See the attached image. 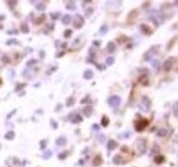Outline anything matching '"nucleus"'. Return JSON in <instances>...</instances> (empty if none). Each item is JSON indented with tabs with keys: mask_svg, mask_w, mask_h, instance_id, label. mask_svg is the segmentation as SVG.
<instances>
[{
	"mask_svg": "<svg viewBox=\"0 0 178 167\" xmlns=\"http://www.w3.org/2000/svg\"><path fill=\"white\" fill-rule=\"evenodd\" d=\"M138 106H140V110H141V111H144V113H148V111H149V108H151V100L148 99L147 96H144V97L141 99V102H140V104H138Z\"/></svg>",
	"mask_w": 178,
	"mask_h": 167,
	"instance_id": "obj_1",
	"label": "nucleus"
},
{
	"mask_svg": "<svg viewBox=\"0 0 178 167\" xmlns=\"http://www.w3.org/2000/svg\"><path fill=\"white\" fill-rule=\"evenodd\" d=\"M136 149H137V154L138 155H143L147 149V141L145 140H138L136 143Z\"/></svg>",
	"mask_w": 178,
	"mask_h": 167,
	"instance_id": "obj_2",
	"label": "nucleus"
},
{
	"mask_svg": "<svg viewBox=\"0 0 178 167\" xmlns=\"http://www.w3.org/2000/svg\"><path fill=\"white\" fill-rule=\"evenodd\" d=\"M107 103H108V106L115 108V107H118L121 104V97H119V96H111V97H108Z\"/></svg>",
	"mask_w": 178,
	"mask_h": 167,
	"instance_id": "obj_3",
	"label": "nucleus"
},
{
	"mask_svg": "<svg viewBox=\"0 0 178 167\" xmlns=\"http://www.w3.org/2000/svg\"><path fill=\"white\" fill-rule=\"evenodd\" d=\"M71 21H73V26L75 27V29H80V27L84 25V17H81V15H75Z\"/></svg>",
	"mask_w": 178,
	"mask_h": 167,
	"instance_id": "obj_4",
	"label": "nucleus"
},
{
	"mask_svg": "<svg viewBox=\"0 0 178 167\" xmlns=\"http://www.w3.org/2000/svg\"><path fill=\"white\" fill-rule=\"evenodd\" d=\"M174 60H175V58H170V59H167V60L165 62V65H163V68H165V71H170V70H171Z\"/></svg>",
	"mask_w": 178,
	"mask_h": 167,
	"instance_id": "obj_5",
	"label": "nucleus"
},
{
	"mask_svg": "<svg viewBox=\"0 0 178 167\" xmlns=\"http://www.w3.org/2000/svg\"><path fill=\"white\" fill-rule=\"evenodd\" d=\"M156 49H159V45H154V47H152L151 49H149V52H147V54L144 55L145 60H148V58L151 59V56H152V55H154V54H156V52H158V51H156Z\"/></svg>",
	"mask_w": 178,
	"mask_h": 167,
	"instance_id": "obj_6",
	"label": "nucleus"
},
{
	"mask_svg": "<svg viewBox=\"0 0 178 167\" xmlns=\"http://www.w3.org/2000/svg\"><path fill=\"white\" fill-rule=\"evenodd\" d=\"M147 123H148V121H141L140 123H137V125H136V130H137V132H143Z\"/></svg>",
	"mask_w": 178,
	"mask_h": 167,
	"instance_id": "obj_7",
	"label": "nucleus"
},
{
	"mask_svg": "<svg viewBox=\"0 0 178 167\" xmlns=\"http://www.w3.org/2000/svg\"><path fill=\"white\" fill-rule=\"evenodd\" d=\"M107 148H108V151L115 149V148H117V141H115V140H108V143H107Z\"/></svg>",
	"mask_w": 178,
	"mask_h": 167,
	"instance_id": "obj_8",
	"label": "nucleus"
},
{
	"mask_svg": "<svg viewBox=\"0 0 178 167\" xmlns=\"http://www.w3.org/2000/svg\"><path fill=\"white\" fill-rule=\"evenodd\" d=\"M106 49H107L108 52H114V51H117V45H115V43H108L107 44V47H106Z\"/></svg>",
	"mask_w": 178,
	"mask_h": 167,
	"instance_id": "obj_9",
	"label": "nucleus"
},
{
	"mask_svg": "<svg viewBox=\"0 0 178 167\" xmlns=\"http://www.w3.org/2000/svg\"><path fill=\"white\" fill-rule=\"evenodd\" d=\"M92 111H93L92 106H85V107H84V115H85V116H91Z\"/></svg>",
	"mask_w": 178,
	"mask_h": 167,
	"instance_id": "obj_10",
	"label": "nucleus"
},
{
	"mask_svg": "<svg viewBox=\"0 0 178 167\" xmlns=\"http://www.w3.org/2000/svg\"><path fill=\"white\" fill-rule=\"evenodd\" d=\"M70 121H71V122H73V123H80L81 121H82V116H81V115H78V114H77V115H74V116L71 115Z\"/></svg>",
	"mask_w": 178,
	"mask_h": 167,
	"instance_id": "obj_11",
	"label": "nucleus"
},
{
	"mask_svg": "<svg viewBox=\"0 0 178 167\" xmlns=\"http://www.w3.org/2000/svg\"><path fill=\"white\" fill-rule=\"evenodd\" d=\"M158 137H166L168 134V130L167 129H160V130H158Z\"/></svg>",
	"mask_w": 178,
	"mask_h": 167,
	"instance_id": "obj_12",
	"label": "nucleus"
},
{
	"mask_svg": "<svg viewBox=\"0 0 178 167\" xmlns=\"http://www.w3.org/2000/svg\"><path fill=\"white\" fill-rule=\"evenodd\" d=\"M92 77H93V71H92V70H86V71L84 73V78L85 79H91Z\"/></svg>",
	"mask_w": 178,
	"mask_h": 167,
	"instance_id": "obj_13",
	"label": "nucleus"
},
{
	"mask_svg": "<svg viewBox=\"0 0 178 167\" xmlns=\"http://www.w3.org/2000/svg\"><path fill=\"white\" fill-rule=\"evenodd\" d=\"M62 22H63V25H69L71 22V17L70 15H64V17L62 18Z\"/></svg>",
	"mask_w": 178,
	"mask_h": 167,
	"instance_id": "obj_14",
	"label": "nucleus"
},
{
	"mask_svg": "<svg viewBox=\"0 0 178 167\" xmlns=\"http://www.w3.org/2000/svg\"><path fill=\"white\" fill-rule=\"evenodd\" d=\"M66 143H67V141H66V138H64V137H59V138L56 140L58 145H66Z\"/></svg>",
	"mask_w": 178,
	"mask_h": 167,
	"instance_id": "obj_15",
	"label": "nucleus"
},
{
	"mask_svg": "<svg viewBox=\"0 0 178 167\" xmlns=\"http://www.w3.org/2000/svg\"><path fill=\"white\" fill-rule=\"evenodd\" d=\"M163 162H165V156H160V155H159V156L155 157V163L156 164H162Z\"/></svg>",
	"mask_w": 178,
	"mask_h": 167,
	"instance_id": "obj_16",
	"label": "nucleus"
},
{
	"mask_svg": "<svg viewBox=\"0 0 178 167\" xmlns=\"http://www.w3.org/2000/svg\"><path fill=\"white\" fill-rule=\"evenodd\" d=\"M93 164H95V166H100V164H101V156H100V155L96 156V159L93 160Z\"/></svg>",
	"mask_w": 178,
	"mask_h": 167,
	"instance_id": "obj_17",
	"label": "nucleus"
},
{
	"mask_svg": "<svg viewBox=\"0 0 178 167\" xmlns=\"http://www.w3.org/2000/svg\"><path fill=\"white\" fill-rule=\"evenodd\" d=\"M14 137H15V133H14V132H8V133H6V138H7V140H13Z\"/></svg>",
	"mask_w": 178,
	"mask_h": 167,
	"instance_id": "obj_18",
	"label": "nucleus"
},
{
	"mask_svg": "<svg viewBox=\"0 0 178 167\" xmlns=\"http://www.w3.org/2000/svg\"><path fill=\"white\" fill-rule=\"evenodd\" d=\"M114 163L115 164H121V163H123V160H122L121 156H114Z\"/></svg>",
	"mask_w": 178,
	"mask_h": 167,
	"instance_id": "obj_19",
	"label": "nucleus"
},
{
	"mask_svg": "<svg viewBox=\"0 0 178 167\" xmlns=\"http://www.w3.org/2000/svg\"><path fill=\"white\" fill-rule=\"evenodd\" d=\"M108 123H110V119H108L107 116H103V119H101V125H103V126H107Z\"/></svg>",
	"mask_w": 178,
	"mask_h": 167,
	"instance_id": "obj_20",
	"label": "nucleus"
},
{
	"mask_svg": "<svg viewBox=\"0 0 178 167\" xmlns=\"http://www.w3.org/2000/svg\"><path fill=\"white\" fill-rule=\"evenodd\" d=\"M67 8L69 10H74V8H75V3H74V1H67Z\"/></svg>",
	"mask_w": 178,
	"mask_h": 167,
	"instance_id": "obj_21",
	"label": "nucleus"
},
{
	"mask_svg": "<svg viewBox=\"0 0 178 167\" xmlns=\"http://www.w3.org/2000/svg\"><path fill=\"white\" fill-rule=\"evenodd\" d=\"M140 27H141V30L144 32L145 34H151V30H148V27L145 26V25H141V26H140Z\"/></svg>",
	"mask_w": 178,
	"mask_h": 167,
	"instance_id": "obj_22",
	"label": "nucleus"
},
{
	"mask_svg": "<svg viewBox=\"0 0 178 167\" xmlns=\"http://www.w3.org/2000/svg\"><path fill=\"white\" fill-rule=\"evenodd\" d=\"M52 156V151H48V152H45V154L43 155V159H48V157Z\"/></svg>",
	"mask_w": 178,
	"mask_h": 167,
	"instance_id": "obj_23",
	"label": "nucleus"
},
{
	"mask_svg": "<svg viewBox=\"0 0 178 167\" xmlns=\"http://www.w3.org/2000/svg\"><path fill=\"white\" fill-rule=\"evenodd\" d=\"M66 104H67V107L73 106V104H74V97H69V99H67V103H66Z\"/></svg>",
	"mask_w": 178,
	"mask_h": 167,
	"instance_id": "obj_24",
	"label": "nucleus"
},
{
	"mask_svg": "<svg viewBox=\"0 0 178 167\" xmlns=\"http://www.w3.org/2000/svg\"><path fill=\"white\" fill-rule=\"evenodd\" d=\"M37 10H41V11H44V8H45V4L44 3H38L37 4V7H36Z\"/></svg>",
	"mask_w": 178,
	"mask_h": 167,
	"instance_id": "obj_25",
	"label": "nucleus"
},
{
	"mask_svg": "<svg viewBox=\"0 0 178 167\" xmlns=\"http://www.w3.org/2000/svg\"><path fill=\"white\" fill-rule=\"evenodd\" d=\"M14 44H18V40H14V38H11V40L7 41V45H14Z\"/></svg>",
	"mask_w": 178,
	"mask_h": 167,
	"instance_id": "obj_26",
	"label": "nucleus"
},
{
	"mask_svg": "<svg viewBox=\"0 0 178 167\" xmlns=\"http://www.w3.org/2000/svg\"><path fill=\"white\" fill-rule=\"evenodd\" d=\"M44 19H45V15H41V17L38 18V19H36L34 22H36V24H41V22H44Z\"/></svg>",
	"mask_w": 178,
	"mask_h": 167,
	"instance_id": "obj_27",
	"label": "nucleus"
},
{
	"mask_svg": "<svg viewBox=\"0 0 178 167\" xmlns=\"http://www.w3.org/2000/svg\"><path fill=\"white\" fill-rule=\"evenodd\" d=\"M173 110H174V116H178V113H177V102H174V104H173Z\"/></svg>",
	"mask_w": 178,
	"mask_h": 167,
	"instance_id": "obj_28",
	"label": "nucleus"
},
{
	"mask_svg": "<svg viewBox=\"0 0 178 167\" xmlns=\"http://www.w3.org/2000/svg\"><path fill=\"white\" fill-rule=\"evenodd\" d=\"M22 32H24V33H27V32H29V29H27V25H26V24H22Z\"/></svg>",
	"mask_w": 178,
	"mask_h": 167,
	"instance_id": "obj_29",
	"label": "nucleus"
},
{
	"mask_svg": "<svg viewBox=\"0 0 178 167\" xmlns=\"http://www.w3.org/2000/svg\"><path fill=\"white\" fill-rule=\"evenodd\" d=\"M106 62H107V65H108V66H111L112 63H114V58H108Z\"/></svg>",
	"mask_w": 178,
	"mask_h": 167,
	"instance_id": "obj_30",
	"label": "nucleus"
},
{
	"mask_svg": "<svg viewBox=\"0 0 178 167\" xmlns=\"http://www.w3.org/2000/svg\"><path fill=\"white\" fill-rule=\"evenodd\" d=\"M51 125H52V127H54V129H58V123H56V122H55V121H54V119L51 121Z\"/></svg>",
	"mask_w": 178,
	"mask_h": 167,
	"instance_id": "obj_31",
	"label": "nucleus"
},
{
	"mask_svg": "<svg viewBox=\"0 0 178 167\" xmlns=\"http://www.w3.org/2000/svg\"><path fill=\"white\" fill-rule=\"evenodd\" d=\"M100 33H101V34H104V33H107V26H103V27H101V30H100Z\"/></svg>",
	"mask_w": 178,
	"mask_h": 167,
	"instance_id": "obj_32",
	"label": "nucleus"
},
{
	"mask_svg": "<svg viewBox=\"0 0 178 167\" xmlns=\"http://www.w3.org/2000/svg\"><path fill=\"white\" fill-rule=\"evenodd\" d=\"M24 86H25V84H19V85H17V88H15V89H17V92H18V90H21Z\"/></svg>",
	"mask_w": 178,
	"mask_h": 167,
	"instance_id": "obj_33",
	"label": "nucleus"
},
{
	"mask_svg": "<svg viewBox=\"0 0 178 167\" xmlns=\"http://www.w3.org/2000/svg\"><path fill=\"white\" fill-rule=\"evenodd\" d=\"M66 156H67V154H66V152H64V154H61V155H59V159L62 160V159H64Z\"/></svg>",
	"mask_w": 178,
	"mask_h": 167,
	"instance_id": "obj_34",
	"label": "nucleus"
},
{
	"mask_svg": "<svg viewBox=\"0 0 178 167\" xmlns=\"http://www.w3.org/2000/svg\"><path fill=\"white\" fill-rule=\"evenodd\" d=\"M34 63H36V60H34V59H32V60L27 62V66H32V65H34Z\"/></svg>",
	"mask_w": 178,
	"mask_h": 167,
	"instance_id": "obj_35",
	"label": "nucleus"
},
{
	"mask_svg": "<svg viewBox=\"0 0 178 167\" xmlns=\"http://www.w3.org/2000/svg\"><path fill=\"white\" fill-rule=\"evenodd\" d=\"M58 15H59V14H51V18H52V19H56Z\"/></svg>",
	"mask_w": 178,
	"mask_h": 167,
	"instance_id": "obj_36",
	"label": "nucleus"
},
{
	"mask_svg": "<svg viewBox=\"0 0 178 167\" xmlns=\"http://www.w3.org/2000/svg\"><path fill=\"white\" fill-rule=\"evenodd\" d=\"M99 127H100L99 125H93V126H92V129H93V130H99Z\"/></svg>",
	"mask_w": 178,
	"mask_h": 167,
	"instance_id": "obj_37",
	"label": "nucleus"
},
{
	"mask_svg": "<svg viewBox=\"0 0 178 167\" xmlns=\"http://www.w3.org/2000/svg\"><path fill=\"white\" fill-rule=\"evenodd\" d=\"M70 34H71V30H67V32H66V33H64V36H66V37H69Z\"/></svg>",
	"mask_w": 178,
	"mask_h": 167,
	"instance_id": "obj_38",
	"label": "nucleus"
},
{
	"mask_svg": "<svg viewBox=\"0 0 178 167\" xmlns=\"http://www.w3.org/2000/svg\"><path fill=\"white\" fill-rule=\"evenodd\" d=\"M7 4H8V6H15V4H17V3H15V1H8V3H7Z\"/></svg>",
	"mask_w": 178,
	"mask_h": 167,
	"instance_id": "obj_39",
	"label": "nucleus"
},
{
	"mask_svg": "<svg viewBox=\"0 0 178 167\" xmlns=\"http://www.w3.org/2000/svg\"><path fill=\"white\" fill-rule=\"evenodd\" d=\"M91 14H92V8H89V10L86 11V15H88V17H89V15H91Z\"/></svg>",
	"mask_w": 178,
	"mask_h": 167,
	"instance_id": "obj_40",
	"label": "nucleus"
},
{
	"mask_svg": "<svg viewBox=\"0 0 178 167\" xmlns=\"http://www.w3.org/2000/svg\"><path fill=\"white\" fill-rule=\"evenodd\" d=\"M17 32H18V30H8V33H10V34H15Z\"/></svg>",
	"mask_w": 178,
	"mask_h": 167,
	"instance_id": "obj_41",
	"label": "nucleus"
},
{
	"mask_svg": "<svg viewBox=\"0 0 178 167\" xmlns=\"http://www.w3.org/2000/svg\"><path fill=\"white\" fill-rule=\"evenodd\" d=\"M3 60H4V63H8V60H10V59H8V58H6V56H4V58H3Z\"/></svg>",
	"mask_w": 178,
	"mask_h": 167,
	"instance_id": "obj_42",
	"label": "nucleus"
},
{
	"mask_svg": "<svg viewBox=\"0 0 178 167\" xmlns=\"http://www.w3.org/2000/svg\"><path fill=\"white\" fill-rule=\"evenodd\" d=\"M122 151H123V152H128L129 149H128V147H123V148H122Z\"/></svg>",
	"mask_w": 178,
	"mask_h": 167,
	"instance_id": "obj_43",
	"label": "nucleus"
}]
</instances>
